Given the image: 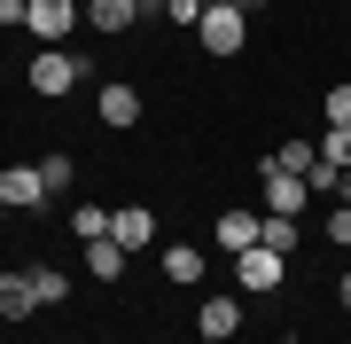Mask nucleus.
Instances as JSON below:
<instances>
[{
    "instance_id": "1",
    "label": "nucleus",
    "mask_w": 351,
    "mask_h": 344,
    "mask_svg": "<svg viewBox=\"0 0 351 344\" xmlns=\"http://www.w3.org/2000/svg\"><path fill=\"white\" fill-rule=\"evenodd\" d=\"M24 78H32V94H71L78 78H86V55L78 47H39Z\"/></svg>"
},
{
    "instance_id": "2",
    "label": "nucleus",
    "mask_w": 351,
    "mask_h": 344,
    "mask_svg": "<svg viewBox=\"0 0 351 344\" xmlns=\"http://www.w3.org/2000/svg\"><path fill=\"white\" fill-rule=\"evenodd\" d=\"M78 16H86L78 0H32V8H24V32L39 39V47H63V39L78 32Z\"/></svg>"
},
{
    "instance_id": "3",
    "label": "nucleus",
    "mask_w": 351,
    "mask_h": 344,
    "mask_svg": "<svg viewBox=\"0 0 351 344\" xmlns=\"http://www.w3.org/2000/svg\"><path fill=\"white\" fill-rule=\"evenodd\" d=\"M234 282H242L250 297H265V290H281V282H289V258H281V251H265V242H250V251L234 258Z\"/></svg>"
},
{
    "instance_id": "4",
    "label": "nucleus",
    "mask_w": 351,
    "mask_h": 344,
    "mask_svg": "<svg viewBox=\"0 0 351 344\" xmlns=\"http://www.w3.org/2000/svg\"><path fill=\"white\" fill-rule=\"evenodd\" d=\"M195 39H203V47H211V55H234L242 39H250V16H242V8H226V0H219V8H203Z\"/></svg>"
},
{
    "instance_id": "5",
    "label": "nucleus",
    "mask_w": 351,
    "mask_h": 344,
    "mask_svg": "<svg viewBox=\"0 0 351 344\" xmlns=\"http://www.w3.org/2000/svg\"><path fill=\"white\" fill-rule=\"evenodd\" d=\"M258 196H265V211H289V219H297V211H304V196H313V188H304L297 172H281L274 157H265V165H258Z\"/></svg>"
},
{
    "instance_id": "6",
    "label": "nucleus",
    "mask_w": 351,
    "mask_h": 344,
    "mask_svg": "<svg viewBox=\"0 0 351 344\" xmlns=\"http://www.w3.org/2000/svg\"><path fill=\"white\" fill-rule=\"evenodd\" d=\"M0 204H8V211H39V204H47L39 165H8V172H0Z\"/></svg>"
},
{
    "instance_id": "7",
    "label": "nucleus",
    "mask_w": 351,
    "mask_h": 344,
    "mask_svg": "<svg viewBox=\"0 0 351 344\" xmlns=\"http://www.w3.org/2000/svg\"><path fill=\"white\" fill-rule=\"evenodd\" d=\"M110 235L125 242V251H149V242H156V211H149V204H125V211H110Z\"/></svg>"
},
{
    "instance_id": "8",
    "label": "nucleus",
    "mask_w": 351,
    "mask_h": 344,
    "mask_svg": "<svg viewBox=\"0 0 351 344\" xmlns=\"http://www.w3.org/2000/svg\"><path fill=\"white\" fill-rule=\"evenodd\" d=\"M125 258H133V251H125L117 235H94V242H86V274H94V282H125Z\"/></svg>"
},
{
    "instance_id": "9",
    "label": "nucleus",
    "mask_w": 351,
    "mask_h": 344,
    "mask_svg": "<svg viewBox=\"0 0 351 344\" xmlns=\"http://www.w3.org/2000/svg\"><path fill=\"white\" fill-rule=\"evenodd\" d=\"M101 126H117V133L141 126V94L125 87V78H110V87H101Z\"/></svg>"
},
{
    "instance_id": "10",
    "label": "nucleus",
    "mask_w": 351,
    "mask_h": 344,
    "mask_svg": "<svg viewBox=\"0 0 351 344\" xmlns=\"http://www.w3.org/2000/svg\"><path fill=\"white\" fill-rule=\"evenodd\" d=\"M32 313H39L32 274H0V321H32Z\"/></svg>"
},
{
    "instance_id": "11",
    "label": "nucleus",
    "mask_w": 351,
    "mask_h": 344,
    "mask_svg": "<svg viewBox=\"0 0 351 344\" xmlns=\"http://www.w3.org/2000/svg\"><path fill=\"white\" fill-rule=\"evenodd\" d=\"M195 329L211 336V344H226V336L242 329V306H234V297H203V313H195Z\"/></svg>"
},
{
    "instance_id": "12",
    "label": "nucleus",
    "mask_w": 351,
    "mask_h": 344,
    "mask_svg": "<svg viewBox=\"0 0 351 344\" xmlns=\"http://www.w3.org/2000/svg\"><path fill=\"white\" fill-rule=\"evenodd\" d=\"M164 282H180V290L203 282V251H195V242H164Z\"/></svg>"
},
{
    "instance_id": "13",
    "label": "nucleus",
    "mask_w": 351,
    "mask_h": 344,
    "mask_svg": "<svg viewBox=\"0 0 351 344\" xmlns=\"http://www.w3.org/2000/svg\"><path fill=\"white\" fill-rule=\"evenodd\" d=\"M211 242H219V251H226V258H242V251H250V242H258V211H226Z\"/></svg>"
},
{
    "instance_id": "14",
    "label": "nucleus",
    "mask_w": 351,
    "mask_h": 344,
    "mask_svg": "<svg viewBox=\"0 0 351 344\" xmlns=\"http://www.w3.org/2000/svg\"><path fill=\"white\" fill-rule=\"evenodd\" d=\"M86 24L94 32H125V24H141V0H86Z\"/></svg>"
},
{
    "instance_id": "15",
    "label": "nucleus",
    "mask_w": 351,
    "mask_h": 344,
    "mask_svg": "<svg viewBox=\"0 0 351 344\" xmlns=\"http://www.w3.org/2000/svg\"><path fill=\"white\" fill-rule=\"evenodd\" d=\"M258 242H265V251H297V219H289V211H258Z\"/></svg>"
},
{
    "instance_id": "16",
    "label": "nucleus",
    "mask_w": 351,
    "mask_h": 344,
    "mask_svg": "<svg viewBox=\"0 0 351 344\" xmlns=\"http://www.w3.org/2000/svg\"><path fill=\"white\" fill-rule=\"evenodd\" d=\"M274 165H281V172H297L304 188H313V172H320V149H313V141H289V149H274Z\"/></svg>"
},
{
    "instance_id": "17",
    "label": "nucleus",
    "mask_w": 351,
    "mask_h": 344,
    "mask_svg": "<svg viewBox=\"0 0 351 344\" xmlns=\"http://www.w3.org/2000/svg\"><path fill=\"white\" fill-rule=\"evenodd\" d=\"M313 149H320V165H328V172H351V126H328Z\"/></svg>"
},
{
    "instance_id": "18",
    "label": "nucleus",
    "mask_w": 351,
    "mask_h": 344,
    "mask_svg": "<svg viewBox=\"0 0 351 344\" xmlns=\"http://www.w3.org/2000/svg\"><path fill=\"white\" fill-rule=\"evenodd\" d=\"M24 274H32L39 306H63V297H71V274H63V266H24Z\"/></svg>"
},
{
    "instance_id": "19",
    "label": "nucleus",
    "mask_w": 351,
    "mask_h": 344,
    "mask_svg": "<svg viewBox=\"0 0 351 344\" xmlns=\"http://www.w3.org/2000/svg\"><path fill=\"white\" fill-rule=\"evenodd\" d=\"M71 235H78V242L110 235V211H101V204H71Z\"/></svg>"
},
{
    "instance_id": "20",
    "label": "nucleus",
    "mask_w": 351,
    "mask_h": 344,
    "mask_svg": "<svg viewBox=\"0 0 351 344\" xmlns=\"http://www.w3.org/2000/svg\"><path fill=\"white\" fill-rule=\"evenodd\" d=\"M71 180H78V165H71V157H39V188H47V196H63Z\"/></svg>"
},
{
    "instance_id": "21",
    "label": "nucleus",
    "mask_w": 351,
    "mask_h": 344,
    "mask_svg": "<svg viewBox=\"0 0 351 344\" xmlns=\"http://www.w3.org/2000/svg\"><path fill=\"white\" fill-rule=\"evenodd\" d=\"M164 24H180V32H195V24H203V0H164Z\"/></svg>"
},
{
    "instance_id": "22",
    "label": "nucleus",
    "mask_w": 351,
    "mask_h": 344,
    "mask_svg": "<svg viewBox=\"0 0 351 344\" xmlns=\"http://www.w3.org/2000/svg\"><path fill=\"white\" fill-rule=\"evenodd\" d=\"M328 126H351V87H328V102H320Z\"/></svg>"
},
{
    "instance_id": "23",
    "label": "nucleus",
    "mask_w": 351,
    "mask_h": 344,
    "mask_svg": "<svg viewBox=\"0 0 351 344\" xmlns=\"http://www.w3.org/2000/svg\"><path fill=\"white\" fill-rule=\"evenodd\" d=\"M328 242H343V251H351V204H336V211H328Z\"/></svg>"
},
{
    "instance_id": "24",
    "label": "nucleus",
    "mask_w": 351,
    "mask_h": 344,
    "mask_svg": "<svg viewBox=\"0 0 351 344\" xmlns=\"http://www.w3.org/2000/svg\"><path fill=\"white\" fill-rule=\"evenodd\" d=\"M8 24H24V0H0V32Z\"/></svg>"
},
{
    "instance_id": "25",
    "label": "nucleus",
    "mask_w": 351,
    "mask_h": 344,
    "mask_svg": "<svg viewBox=\"0 0 351 344\" xmlns=\"http://www.w3.org/2000/svg\"><path fill=\"white\" fill-rule=\"evenodd\" d=\"M226 8H242V16H258V8H265V0H226Z\"/></svg>"
},
{
    "instance_id": "26",
    "label": "nucleus",
    "mask_w": 351,
    "mask_h": 344,
    "mask_svg": "<svg viewBox=\"0 0 351 344\" xmlns=\"http://www.w3.org/2000/svg\"><path fill=\"white\" fill-rule=\"evenodd\" d=\"M141 16H164V0H141Z\"/></svg>"
},
{
    "instance_id": "27",
    "label": "nucleus",
    "mask_w": 351,
    "mask_h": 344,
    "mask_svg": "<svg viewBox=\"0 0 351 344\" xmlns=\"http://www.w3.org/2000/svg\"><path fill=\"white\" fill-rule=\"evenodd\" d=\"M336 297H343V313H351V274H343V290H336Z\"/></svg>"
},
{
    "instance_id": "28",
    "label": "nucleus",
    "mask_w": 351,
    "mask_h": 344,
    "mask_svg": "<svg viewBox=\"0 0 351 344\" xmlns=\"http://www.w3.org/2000/svg\"><path fill=\"white\" fill-rule=\"evenodd\" d=\"M0 227H8V204H0Z\"/></svg>"
},
{
    "instance_id": "29",
    "label": "nucleus",
    "mask_w": 351,
    "mask_h": 344,
    "mask_svg": "<svg viewBox=\"0 0 351 344\" xmlns=\"http://www.w3.org/2000/svg\"><path fill=\"white\" fill-rule=\"evenodd\" d=\"M203 8H219V0H203Z\"/></svg>"
},
{
    "instance_id": "30",
    "label": "nucleus",
    "mask_w": 351,
    "mask_h": 344,
    "mask_svg": "<svg viewBox=\"0 0 351 344\" xmlns=\"http://www.w3.org/2000/svg\"><path fill=\"white\" fill-rule=\"evenodd\" d=\"M24 8H32V0H24Z\"/></svg>"
}]
</instances>
